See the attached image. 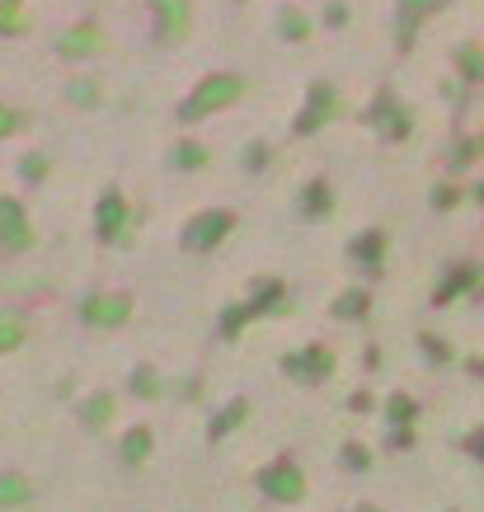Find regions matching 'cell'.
I'll list each match as a JSON object with an SVG mask.
<instances>
[{"label":"cell","mask_w":484,"mask_h":512,"mask_svg":"<svg viewBox=\"0 0 484 512\" xmlns=\"http://www.w3.org/2000/svg\"><path fill=\"white\" fill-rule=\"evenodd\" d=\"M19 343H24V325L19 320H0V353H10Z\"/></svg>","instance_id":"8fae6325"},{"label":"cell","mask_w":484,"mask_h":512,"mask_svg":"<svg viewBox=\"0 0 484 512\" xmlns=\"http://www.w3.org/2000/svg\"><path fill=\"white\" fill-rule=\"evenodd\" d=\"M381 249H386V240H381V235H367V240H362V245H353V254H367V259H381Z\"/></svg>","instance_id":"4fadbf2b"},{"label":"cell","mask_w":484,"mask_h":512,"mask_svg":"<svg viewBox=\"0 0 484 512\" xmlns=\"http://www.w3.org/2000/svg\"><path fill=\"white\" fill-rule=\"evenodd\" d=\"M259 489L268 498H278V503H297L306 494V480H301V470L292 461H273L268 470H259Z\"/></svg>","instance_id":"6da1fadb"},{"label":"cell","mask_w":484,"mask_h":512,"mask_svg":"<svg viewBox=\"0 0 484 512\" xmlns=\"http://www.w3.org/2000/svg\"><path fill=\"white\" fill-rule=\"evenodd\" d=\"M123 198H118V193H109V198L99 202V235H104V240H118V231H123Z\"/></svg>","instance_id":"8992f818"},{"label":"cell","mask_w":484,"mask_h":512,"mask_svg":"<svg viewBox=\"0 0 484 512\" xmlns=\"http://www.w3.org/2000/svg\"><path fill=\"white\" fill-rule=\"evenodd\" d=\"M362 311H367V292H348V296H339V315H344V320H358Z\"/></svg>","instance_id":"7c38bea8"},{"label":"cell","mask_w":484,"mask_h":512,"mask_svg":"<svg viewBox=\"0 0 484 512\" xmlns=\"http://www.w3.org/2000/svg\"><path fill=\"white\" fill-rule=\"evenodd\" d=\"M0 245L5 249H29L33 245V231H29V217L15 198H0Z\"/></svg>","instance_id":"7a4b0ae2"},{"label":"cell","mask_w":484,"mask_h":512,"mask_svg":"<svg viewBox=\"0 0 484 512\" xmlns=\"http://www.w3.org/2000/svg\"><path fill=\"white\" fill-rule=\"evenodd\" d=\"M29 480L24 475H15V470H5L0 475V508H19V503H29Z\"/></svg>","instance_id":"52a82bcc"},{"label":"cell","mask_w":484,"mask_h":512,"mask_svg":"<svg viewBox=\"0 0 484 512\" xmlns=\"http://www.w3.org/2000/svg\"><path fill=\"white\" fill-rule=\"evenodd\" d=\"M231 231V217L226 212H207V217H198L193 226L184 231V249H193V254H203V249L221 245V235Z\"/></svg>","instance_id":"3957f363"},{"label":"cell","mask_w":484,"mask_h":512,"mask_svg":"<svg viewBox=\"0 0 484 512\" xmlns=\"http://www.w3.org/2000/svg\"><path fill=\"white\" fill-rule=\"evenodd\" d=\"M344 461H348V470H367V466H372V456H367L362 447H353V442L344 447Z\"/></svg>","instance_id":"5bb4252c"},{"label":"cell","mask_w":484,"mask_h":512,"mask_svg":"<svg viewBox=\"0 0 484 512\" xmlns=\"http://www.w3.org/2000/svg\"><path fill=\"white\" fill-rule=\"evenodd\" d=\"M245 414H250V404H245V400H235L231 409H221V419L212 423V437H226V433H231V428H235V423L245 419Z\"/></svg>","instance_id":"30bf717a"},{"label":"cell","mask_w":484,"mask_h":512,"mask_svg":"<svg viewBox=\"0 0 484 512\" xmlns=\"http://www.w3.org/2000/svg\"><path fill=\"white\" fill-rule=\"evenodd\" d=\"M146 456H151V433H146V428L127 433V437H123V461H127V466H141Z\"/></svg>","instance_id":"ba28073f"},{"label":"cell","mask_w":484,"mask_h":512,"mask_svg":"<svg viewBox=\"0 0 484 512\" xmlns=\"http://www.w3.org/2000/svg\"><path fill=\"white\" fill-rule=\"evenodd\" d=\"M287 372H297V376H306V381H315V376L334 372V357L320 353V348H306V357H287Z\"/></svg>","instance_id":"5b68a950"},{"label":"cell","mask_w":484,"mask_h":512,"mask_svg":"<svg viewBox=\"0 0 484 512\" xmlns=\"http://www.w3.org/2000/svg\"><path fill=\"white\" fill-rule=\"evenodd\" d=\"M132 386H137V390H141V395H146V400H151V395H160V390H156V376L146 372V367H141V372H137V376H132Z\"/></svg>","instance_id":"9a60e30c"},{"label":"cell","mask_w":484,"mask_h":512,"mask_svg":"<svg viewBox=\"0 0 484 512\" xmlns=\"http://www.w3.org/2000/svg\"><path fill=\"white\" fill-rule=\"evenodd\" d=\"M80 315L90 320V325H104V329H118L132 315V301L127 296H90L85 306H80Z\"/></svg>","instance_id":"277c9868"},{"label":"cell","mask_w":484,"mask_h":512,"mask_svg":"<svg viewBox=\"0 0 484 512\" xmlns=\"http://www.w3.org/2000/svg\"><path fill=\"white\" fill-rule=\"evenodd\" d=\"M80 419L90 423V428H99V423L113 419V400L109 395H94V400H85V409H80Z\"/></svg>","instance_id":"9c48e42d"},{"label":"cell","mask_w":484,"mask_h":512,"mask_svg":"<svg viewBox=\"0 0 484 512\" xmlns=\"http://www.w3.org/2000/svg\"><path fill=\"white\" fill-rule=\"evenodd\" d=\"M0 132H5V113H0Z\"/></svg>","instance_id":"e0dca14e"},{"label":"cell","mask_w":484,"mask_h":512,"mask_svg":"<svg viewBox=\"0 0 484 512\" xmlns=\"http://www.w3.org/2000/svg\"><path fill=\"white\" fill-rule=\"evenodd\" d=\"M391 419L395 423H409V419H414V404H409V400H391Z\"/></svg>","instance_id":"2e32d148"}]
</instances>
